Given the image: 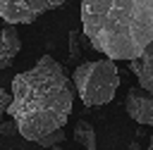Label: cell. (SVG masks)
Returning <instances> with one entry per match:
<instances>
[{"label": "cell", "instance_id": "1", "mask_svg": "<svg viewBox=\"0 0 153 150\" xmlns=\"http://www.w3.org/2000/svg\"><path fill=\"white\" fill-rule=\"evenodd\" d=\"M74 81L67 69L53 57L41 55L38 62L12 79L10 117L19 126V136L38 143L60 131L74 105Z\"/></svg>", "mask_w": 153, "mask_h": 150}, {"label": "cell", "instance_id": "2", "mask_svg": "<svg viewBox=\"0 0 153 150\" xmlns=\"http://www.w3.org/2000/svg\"><path fill=\"white\" fill-rule=\"evenodd\" d=\"M81 29L110 60H136L153 40V0H81Z\"/></svg>", "mask_w": 153, "mask_h": 150}, {"label": "cell", "instance_id": "3", "mask_svg": "<svg viewBox=\"0 0 153 150\" xmlns=\"http://www.w3.org/2000/svg\"><path fill=\"white\" fill-rule=\"evenodd\" d=\"M72 81L86 107H100V105L112 102V98L120 88V69H117L115 60H110V57L81 62L72 71Z\"/></svg>", "mask_w": 153, "mask_h": 150}, {"label": "cell", "instance_id": "4", "mask_svg": "<svg viewBox=\"0 0 153 150\" xmlns=\"http://www.w3.org/2000/svg\"><path fill=\"white\" fill-rule=\"evenodd\" d=\"M65 2L67 0H0V19L5 24H33Z\"/></svg>", "mask_w": 153, "mask_h": 150}, {"label": "cell", "instance_id": "5", "mask_svg": "<svg viewBox=\"0 0 153 150\" xmlns=\"http://www.w3.org/2000/svg\"><path fill=\"white\" fill-rule=\"evenodd\" d=\"M124 110L127 114L141 124V126H153V93L136 86V88H129L127 98H124Z\"/></svg>", "mask_w": 153, "mask_h": 150}, {"label": "cell", "instance_id": "6", "mask_svg": "<svg viewBox=\"0 0 153 150\" xmlns=\"http://www.w3.org/2000/svg\"><path fill=\"white\" fill-rule=\"evenodd\" d=\"M129 71L136 74L141 88H146V90L153 93V40L146 45V50H143L136 60L129 62Z\"/></svg>", "mask_w": 153, "mask_h": 150}, {"label": "cell", "instance_id": "7", "mask_svg": "<svg viewBox=\"0 0 153 150\" xmlns=\"http://www.w3.org/2000/svg\"><path fill=\"white\" fill-rule=\"evenodd\" d=\"M22 50V38L17 31V24H5L2 26V43H0V69H7L14 57Z\"/></svg>", "mask_w": 153, "mask_h": 150}, {"label": "cell", "instance_id": "8", "mask_svg": "<svg viewBox=\"0 0 153 150\" xmlns=\"http://www.w3.org/2000/svg\"><path fill=\"white\" fill-rule=\"evenodd\" d=\"M84 150H96V129L88 124V121H76L74 126V136H72Z\"/></svg>", "mask_w": 153, "mask_h": 150}, {"label": "cell", "instance_id": "9", "mask_svg": "<svg viewBox=\"0 0 153 150\" xmlns=\"http://www.w3.org/2000/svg\"><path fill=\"white\" fill-rule=\"evenodd\" d=\"M69 60L76 62V57H81V38L84 33H76V31H69Z\"/></svg>", "mask_w": 153, "mask_h": 150}, {"label": "cell", "instance_id": "10", "mask_svg": "<svg viewBox=\"0 0 153 150\" xmlns=\"http://www.w3.org/2000/svg\"><path fill=\"white\" fill-rule=\"evenodd\" d=\"M67 138V133L60 129V131H55V133H50V136H45V138H41L38 140V145H45V148H53V145H60L62 140Z\"/></svg>", "mask_w": 153, "mask_h": 150}, {"label": "cell", "instance_id": "11", "mask_svg": "<svg viewBox=\"0 0 153 150\" xmlns=\"http://www.w3.org/2000/svg\"><path fill=\"white\" fill-rule=\"evenodd\" d=\"M10 105H12V90L0 88V121H2L5 112H10Z\"/></svg>", "mask_w": 153, "mask_h": 150}, {"label": "cell", "instance_id": "12", "mask_svg": "<svg viewBox=\"0 0 153 150\" xmlns=\"http://www.w3.org/2000/svg\"><path fill=\"white\" fill-rule=\"evenodd\" d=\"M14 133H19V126H17L14 119H10V121H0V136H14Z\"/></svg>", "mask_w": 153, "mask_h": 150}, {"label": "cell", "instance_id": "13", "mask_svg": "<svg viewBox=\"0 0 153 150\" xmlns=\"http://www.w3.org/2000/svg\"><path fill=\"white\" fill-rule=\"evenodd\" d=\"M50 150H65V148H62V145H53Z\"/></svg>", "mask_w": 153, "mask_h": 150}, {"label": "cell", "instance_id": "14", "mask_svg": "<svg viewBox=\"0 0 153 150\" xmlns=\"http://www.w3.org/2000/svg\"><path fill=\"white\" fill-rule=\"evenodd\" d=\"M148 150H153V133H151V145H148Z\"/></svg>", "mask_w": 153, "mask_h": 150}, {"label": "cell", "instance_id": "15", "mask_svg": "<svg viewBox=\"0 0 153 150\" xmlns=\"http://www.w3.org/2000/svg\"><path fill=\"white\" fill-rule=\"evenodd\" d=\"M0 21H2V19H0ZM0 43H2V26H0Z\"/></svg>", "mask_w": 153, "mask_h": 150}]
</instances>
